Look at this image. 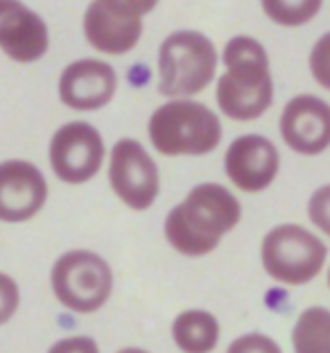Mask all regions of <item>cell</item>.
<instances>
[{
	"label": "cell",
	"instance_id": "obj_23",
	"mask_svg": "<svg viewBox=\"0 0 330 353\" xmlns=\"http://www.w3.org/2000/svg\"><path fill=\"white\" fill-rule=\"evenodd\" d=\"M79 349V347H84V349H88V351H95L98 347H95V342H91V340H79V342H75V340H68V342H61V344H54V351L57 349Z\"/></svg>",
	"mask_w": 330,
	"mask_h": 353
},
{
	"label": "cell",
	"instance_id": "obj_22",
	"mask_svg": "<svg viewBox=\"0 0 330 353\" xmlns=\"http://www.w3.org/2000/svg\"><path fill=\"white\" fill-rule=\"evenodd\" d=\"M116 3L125 5V7H130V10H134L136 14L145 16V14H149L152 10H154L158 0H116Z\"/></svg>",
	"mask_w": 330,
	"mask_h": 353
},
{
	"label": "cell",
	"instance_id": "obj_14",
	"mask_svg": "<svg viewBox=\"0 0 330 353\" xmlns=\"http://www.w3.org/2000/svg\"><path fill=\"white\" fill-rule=\"evenodd\" d=\"M116 86L118 75L107 61L79 59L63 68L59 77V98L75 111H95L111 102Z\"/></svg>",
	"mask_w": 330,
	"mask_h": 353
},
{
	"label": "cell",
	"instance_id": "obj_17",
	"mask_svg": "<svg viewBox=\"0 0 330 353\" xmlns=\"http://www.w3.org/2000/svg\"><path fill=\"white\" fill-rule=\"evenodd\" d=\"M262 12L276 26L299 28L319 14L324 0H260Z\"/></svg>",
	"mask_w": 330,
	"mask_h": 353
},
{
	"label": "cell",
	"instance_id": "obj_7",
	"mask_svg": "<svg viewBox=\"0 0 330 353\" xmlns=\"http://www.w3.org/2000/svg\"><path fill=\"white\" fill-rule=\"evenodd\" d=\"M111 188L134 211H145L158 195V168L138 141L123 139L111 150Z\"/></svg>",
	"mask_w": 330,
	"mask_h": 353
},
{
	"label": "cell",
	"instance_id": "obj_11",
	"mask_svg": "<svg viewBox=\"0 0 330 353\" xmlns=\"http://www.w3.org/2000/svg\"><path fill=\"white\" fill-rule=\"evenodd\" d=\"M48 199V181L30 161L0 163V220L25 222L41 211Z\"/></svg>",
	"mask_w": 330,
	"mask_h": 353
},
{
	"label": "cell",
	"instance_id": "obj_21",
	"mask_svg": "<svg viewBox=\"0 0 330 353\" xmlns=\"http://www.w3.org/2000/svg\"><path fill=\"white\" fill-rule=\"evenodd\" d=\"M231 351H278V344L267 340L265 335H245L243 340H236L229 347Z\"/></svg>",
	"mask_w": 330,
	"mask_h": 353
},
{
	"label": "cell",
	"instance_id": "obj_8",
	"mask_svg": "<svg viewBox=\"0 0 330 353\" xmlns=\"http://www.w3.org/2000/svg\"><path fill=\"white\" fill-rule=\"evenodd\" d=\"M104 161L100 132L88 123L63 125L50 141V165L66 183H84L98 174Z\"/></svg>",
	"mask_w": 330,
	"mask_h": 353
},
{
	"label": "cell",
	"instance_id": "obj_6",
	"mask_svg": "<svg viewBox=\"0 0 330 353\" xmlns=\"http://www.w3.org/2000/svg\"><path fill=\"white\" fill-rule=\"evenodd\" d=\"M52 292L75 312H95L109 301L114 290V274L102 256L75 250L63 254L52 265Z\"/></svg>",
	"mask_w": 330,
	"mask_h": 353
},
{
	"label": "cell",
	"instance_id": "obj_24",
	"mask_svg": "<svg viewBox=\"0 0 330 353\" xmlns=\"http://www.w3.org/2000/svg\"><path fill=\"white\" fill-rule=\"evenodd\" d=\"M328 285H330V270H328Z\"/></svg>",
	"mask_w": 330,
	"mask_h": 353
},
{
	"label": "cell",
	"instance_id": "obj_1",
	"mask_svg": "<svg viewBox=\"0 0 330 353\" xmlns=\"http://www.w3.org/2000/svg\"><path fill=\"white\" fill-rule=\"evenodd\" d=\"M243 218L240 202L220 183L195 186L165 220L167 243L183 256L211 254Z\"/></svg>",
	"mask_w": 330,
	"mask_h": 353
},
{
	"label": "cell",
	"instance_id": "obj_9",
	"mask_svg": "<svg viewBox=\"0 0 330 353\" xmlns=\"http://www.w3.org/2000/svg\"><path fill=\"white\" fill-rule=\"evenodd\" d=\"M86 41L104 54L130 52L143 34V16L116 0H93L84 14Z\"/></svg>",
	"mask_w": 330,
	"mask_h": 353
},
{
	"label": "cell",
	"instance_id": "obj_12",
	"mask_svg": "<svg viewBox=\"0 0 330 353\" xmlns=\"http://www.w3.org/2000/svg\"><path fill=\"white\" fill-rule=\"evenodd\" d=\"M50 46L45 21L21 0H0V50L19 63L41 59Z\"/></svg>",
	"mask_w": 330,
	"mask_h": 353
},
{
	"label": "cell",
	"instance_id": "obj_2",
	"mask_svg": "<svg viewBox=\"0 0 330 353\" xmlns=\"http://www.w3.org/2000/svg\"><path fill=\"white\" fill-rule=\"evenodd\" d=\"M222 61L227 73L217 82V104L222 114L233 120H256L269 109L274 82L269 57L251 37H233L224 48Z\"/></svg>",
	"mask_w": 330,
	"mask_h": 353
},
{
	"label": "cell",
	"instance_id": "obj_15",
	"mask_svg": "<svg viewBox=\"0 0 330 353\" xmlns=\"http://www.w3.org/2000/svg\"><path fill=\"white\" fill-rule=\"evenodd\" d=\"M172 335L176 347L186 353L213 351L220 338V324L206 310H186L174 319Z\"/></svg>",
	"mask_w": 330,
	"mask_h": 353
},
{
	"label": "cell",
	"instance_id": "obj_3",
	"mask_svg": "<svg viewBox=\"0 0 330 353\" xmlns=\"http://www.w3.org/2000/svg\"><path fill=\"white\" fill-rule=\"evenodd\" d=\"M149 139L165 157L211 154L222 141V125L206 104L172 100L152 114Z\"/></svg>",
	"mask_w": 330,
	"mask_h": 353
},
{
	"label": "cell",
	"instance_id": "obj_4",
	"mask_svg": "<svg viewBox=\"0 0 330 353\" xmlns=\"http://www.w3.org/2000/svg\"><path fill=\"white\" fill-rule=\"evenodd\" d=\"M217 50L213 41L195 30L174 32L158 50V91L167 98H188L213 82Z\"/></svg>",
	"mask_w": 330,
	"mask_h": 353
},
{
	"label": "cell",
	"instance_id": "obj_5",
	"mask_svg": "<svg viewBox=\"0 0 330 353\" xmlns=\"http://www.w3.org/2000/svg\"><path fill=\"white\" fill-rule=\"evenodd\" d=\"M328 247L299 224L274 227L262 240L265 272L278 283L303 285L315 279L326 263Z\"/></svg>",
	"mask_w": 330,
	"mask_h": 353
},
{
	"label": "cell",
	"instance_id": "obj_16",
	"mask_svg": "<svg viewBox=\"0 0 330 353\" xmlns=\"http://www.w3.org/2000/svg\"><path fill=\"white\" fill-rule=\"evenodd\" d=\"M292 344L299 353L330 351V310H303L292 331Z\"/></svg>",
	"mask_w": 330,
	"mask_h": 353
},
{
	"label": "cell",
	"instance_id": "obj_10",
	"mask_svg": "<svg viewBox=\"0 0 330 353\" xmlns=\"http://www.w3.org/2000/svg\"><path fill=\"white\" fill-rule=\"evenodd\" d=\"M280 136L299 154H321L330 145V104L317 95H296L280 116Z\"/></svg>",
	"mask_w": 330,
	"mask_h": 353
},
{
	"label": "cell",
	"instance_id": "obj_20",
	"mask_svg": "<svg viewBox=\"0 0 330 353\" xmlns=\"http://www.w3.org/2000/svg\"><path fill=\"white\" fill-rule=\"evenodd\" d=\"M19 301H21V294H19L16 281L0 272V324L10 322L14 317L16 308H19Z\"/></svg>",
	"mask_w": 330,
	"mask_h": 353
},
{
	"label": "cell",
	"instance_id": "obj_19",
	"mask_svg": "<svg viewBox=\"0 0 330 353\" xmlns=\"http://www.w3.org/2000/svg\"><path fill=\"white\" fill-rule=\"evenodd\" d=\"M308 215H310L312 224L330 238V183L315 190V195L310 197Z\"/></svg>",
	"mask_w": 330,
	"mask_h": 353
},
{
	"label": "cell",
	"instance_id": "obj_18",
	"mask_svg": "<svg viewBox=\"0 0 330 353\" xmlns=\"http://www.w3.org/2000/svg\"><path fill=\"white\" fill-rule=\"evenodd\" d=\"M310 73L317 79V84H321L330 91V32H326V34L312 46Z\"/></svg>",
	"mask_w": 330,
	"mask_h": 353
},
{
	"label": "cell",
	"instance_id": "obj_13",
	"mask_svg": "<svg viewBox=\"0 0 330 353\" xmlns=\"http://www.w3.org/2000/svg\"><path fill=\"white\" fill-rule=\"evenodd\" d=\"M278 150L269 139L258 134L238 136L224 159L229 179L245 192H260L278 174Z\"/></svg>",
	"mask_w": 330,
	"mask_h": 353
}]
</instances>
